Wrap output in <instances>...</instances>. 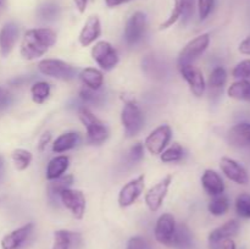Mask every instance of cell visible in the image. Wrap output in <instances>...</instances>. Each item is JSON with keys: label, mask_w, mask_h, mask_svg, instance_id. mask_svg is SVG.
<instances>
[{"label": "cell", "mask_w": 250, "mask_h": 249, "mask_svg": "<svg viewBox=\"0 0 250 249\" xmlns=\"http://www.w3.org/2000/svg\"><path fill=\"white\" fill-rule=\"evenodd\" d=\"M55 32L51 28H32L23 34L20 53L26 60H34L43 56L56 43Z\"/></svg>", "instance_id": "1"}, {"label": "cell", "mask_w": 250, "mask_h": 249, "mask_svg": "<svg viewBox=\"0 0 250 249\" xmlns=\"http://www.w3.org/2000/svg\"><path fill=\"white\" fill-rule=\"evenodd\" d=\"M81 122L87 129V141L92 145H100L109 138V129L89 109L81 107L78 111Z\"/></svg>", "instance_id": "2"}, {"label": "cell", "mask_w": 250, "mask_h": 249, "mask_svg": "<svg viewBox=\"0 0 250 249\" xmlns=\"http://www.w3.org/2000/svg\"><path fill=\"white\" fill-rule=\"evenodd\" d=\"M121 122L127 137H134L144 126V115L133 100H127L121 111Z\"/></svg>", "instance_id": "3"}, {"label": "cell", "mask_w": 250, "mask_h": 249, "mask_svg": "<svg viewBox=\"0 0 250 249\" xmlns=\"http://www.w3.org/2000/svg\"><path fill=\"white\" fill-rule=\"evenodd\" d=\"M39 72L60 81H71L76 77V70L72 65L59 59H44L38 63Z\"/></svg>", "instance_id": "4"}, {"label": "cell", "mask_w": 250, "mask_h": 249, "mask_svg": "<svg viewBox=\"0 0 250 249\" xmlns=\"http://www.w3.org/2000/svg\"><path fill=\"white\" fill-rule=\"evenodd\" d=\"M90 54H92L93 60L104 71H111L112 68L116 67L120 61L117 50L111 43L106 41L97 42L92 48Z\"/></svg>", "instance_id": "5"}, {"label": "cell", "mask_w": 250, "mask_h": 249, "mask_svg": "<svg viewBox=\"0 0 250 249\" xmlns=\"http://www.w3.org/2000/svg\"><path fill=\"white\" fill-rule=\"evenodd\" d=\"M210 44V34L204 33L200 36L195 37L194 39L188 42L183 49L181 50L180 55H178V65H183V63H192L193 61L197 60L199 56H202L205 53Z\"/></svg>", "instance_id": "6"}, {"label": "cell", "mask_w": 250, "mask_h": 249, "mask_svg": "<svg viewBox=\"0 0 250 249\" xmlns=\"http://www.w3.org/2000/svg\"><path fill=\"white\" fill-rule=\"evenodd\" d=\"M172 131L168 124H161L148 134L144 141V146L151 155H160L170 143Z\"/></svg>", "instance_id": "7"}, {"label": "cell", "mask_w": 250, "mask_h": 249, "mask_svg": "<svg viewBox=\"0 0 250 249\" xmlns=\"http://www.w3.org/2000/svg\"><path fill=\"white\" fill-rule=\"evenodd\" d=\"M146 16L144 12L137 11L127 20L125 27V41L128 45H136L143 39L146 31Z\"/></svg>", "instance_id": "8"}, {"label": "cell", "mask_w": 250, "mask_h": 249, "mask_svg": "<svg viewBox=\"0 0 250 249\" xmlns=\"http://www.w3.org/2000/svg\"><path fill=\"white\" fill-rule=\"evenodd\" d=\"M59 199L66 209L70 210L75 219H83L85 212V197L82 190L67 188L60 193Z\"/></svg>", "instance_id": "9"}, {"label": "cell", "mask_w": 250, "mask_h": 249, "mask_svg": "<svg viewBox=\"0 0 250 249\" xmlns=\"http://www.w3.org/2000/svg\"><path fill=\"white\" fill-rule=\"evenodd\" d=\"M171 182H172V176L167 175L159 181L156 185H154L148 192L144 195V200H146V207L149 210L153 212L158 211L163 205L164 200H165L166 195L168 193V188H170Z\"/></svg>", "instance_id": "10"}, {"label": "cell", "mask_w": 250, "mask_h": 249, "mask_svg": "<svg viewBox=\"0 0 250 249\" xmlns=\"http://www.w3.org/2000/svg\"><path fill=\"white\" fill-rule=\"evenodd\" d=\"M144 187H146V176L144 175L138 176V177L127 182L119 193L117 203H119L120 207L127 208L133 205L143 193Z\"/></svg>", "instance_id": "11"}, {"label": "cell", "mask_w": 250, "mask_h": 249, "mask_svg": "<svg viewBox=\"0 0 250 249\" xmlns=\"http://www.w3.org/2000/svg\"><path fill=\"white\" fill-rule=\"evenodd\" d=\"M178 70H180L181 76L186 80L190 88V92L193 95L197 98H200L205 92V78L203 76V72L198 67L193 66L192 63H183V65H178Z\"/></svg>", "instance_id": "12"}, {"label": "cell", "mask_w": 250, "mask_h": 249, "mask_svg": "<svg viewBox=\"0 0 250 249\" xmlns=\"http://www.w3.org/2000/svg\"><path fill=\"white\" fill-rule=\"evenodd\" d=\"M176 228H177V225H176V220L173 215L168 214V212L163 214L156 221L155 231H154L155 239L160 244L171 247L176 233Z\"/></svg>", "instance_id": "13"}, {"label": "cell", "mask_w": 250, "mask_h": 249, "mask_svg": "<svg viewBox=\"0 0 250 249\" xmlns=\"http://www.w3.org/2000/svg\"><path fill=\"white\" fill-rule=\"evenodd\" d=\"M220 168L224 172V175L229 180H231L232 182L241 186H246L249 183L248 172H247L246 168L238 161L233 160L231 158H227V156H224L220 160Z\"/></svg>", "instance_id": "14"}, {"label": "cell", "mask_w": 250, "mask_h": 249, "mask_svg": "<svg viewBox=\"0 0 250 249\" xmlns=\"http://www.w3.org/2000/svg\"><path fill=\"white\" fill-rule=\"evenodd\" d=\"M34 225L32 222L23 225V226L19 227V228L14 229L10 232L9 234L2 238L1 241V248L2 249H20L31 237L32 232H33Z\"/></svg>", "instance_id": "15"}, {"label": "cell", "mask_w": 250, "mask_h": 249, "mask_svg": "<svg viewBox=\"0 0 250 249\" xmlns=\"http://www.w3.org/2000/svg\"><path fill=\"white\" fill-rule=\"evenodd\" d=\"M83 244L82 234L68 229L54 232V243L51 249H81Z\"/></svg>", "instance_id": "16"}, {"label": "cell", "mask_w": 250, "mask_h": 249, "mask_svg": "<svg viewBox=\"0 0 250 249\" xmlns=\"http://www.w3.org/2000/svg\"><path fill=\"white\" fill-rule=\"evenodd\" d=\"M102 34V24H100L99 17L93 15L89 16L85 21V23L83 24L82 29L80 32V37H78V41H80L81 45L82 46H89L93 43H95L98 38Z\"/></svg>", "instance_id": "17"}, {"label": "cell", "mask_w": 250, "mask_h": 249, "mask_svg": "<svg viewBox=\"0 0 250 249\" xmlns=\"http://www.w3.org/2000/svg\"><path fill=\"white\" fill-rule=\"evenodd\" d=\"M19 27L14 22L5 23L0 29V53L2 56H7L11 53L19 38Z\"/></svg>", "instance_id": "18"}, {"label": "cell", "mask_w": 250, "mask_h": 249, "mask_svg": "<svg viewBox=\"0 0 250 249\" xmlns=\"http://www.w3.org/2000/svg\"><path fill=\"white\" fill-rule=\"evenodd\" d=\"M202 186L205 192L211 195V197L221 195L225 192V182L222 177L216 171L210 170V168L205 170L204 173H203Z\"/></svg>", "instance_id": "19"}, {"label": "cell", "mask_w": 250, "mask_h": 249, "mask_svg": "<svg viewBox=\"0 0 250 249\" xmlns=\"http://www.w3.org/2000/svg\"><path fill=\"white\" fill-rule=\"evenodd\" d=\"M227 139L232 145H250V124L243 122V124H238L232 127L227 133Z\"/></svg>", "instance_id": "20"}, {"label": "cell", "mask_w": 250, "mask_h": 249, "mask_svg": "<svg viewBox=\"0 0 250 249\" xmlns=\"http://www.w3.org/2000/svg\"><path fill=\"white\" fill-rule=\"evenodd\" d=\"M80 78L85 88L99 90L104 85V75L100 70L94 67H85L81 71Z\"/></svg>", "instance_id": "21"}, {"label": "cell", "mask_w": 250, "mask_h": 249, "mask_svg": "<svg viewBox=\"0 0 250 249\" xmlns=\"http://www.w3.org/2000/svg\"><path fill=\"white\" fill-rule=\"evenodd\" d=\"M70 165V158L66 155H58L51 159L46 166L45 177L48 181H53L60 176L65 175Z\"/></svg>", "instance_id": "22"}, {"label": "cell", "mask_w": 250, "mask_h": 249, "mask_svg": "<svg viewBox=\"0 0 250 249\" xmlns=\"http://www.w3.org/2000/svg\"><path fill=\"white\" fill-rule=\"evenodd\" d=\"M239 231V222L237 220H229V221L225 222L220 227L215 228L214 231L210 232L209 234V244L215 243V242L220 241V239L225 238H232V237L237 236Z\"/></svg>", "instance_id": "23"}, {"label": "cell", "mask_w": 250, "mask_h": 249, "mask_svg": "<svg viewBox=\"0 0 250 249\" xmlns=\"http://www.w3.org/2000/svg\"><path fill=\"white\" fill-rule=\"evenodd\" d=\"M73 181H75V177H73V175H70V173L60 176V177L55 178L53 181H49L46 190H48V195L50 198V200L58 202L59 197H60V193L62 190L70 188L73 185Z\"/></svg>", "instance_id": "24"}, {"label": "cell", "mask_w": 250, "mask_h": 249, "mask_svg": "<svg viewBox=\"0 0 250 249\" xmlns=\"http://www.w3.org/2000/svg\"><path fill=\"white\" fill-rule=\"evenodd\" d=\"M80 142V134L77 132H66L60 134L53 143V151L56 154L65 153L75 148Z\"/></svg>", "instance_id": "25"}, {"label": "cell", "mask_w": 250, "mask_h": 249, "mask_svg": "<svg viewBox=\"0 0 250 249\" xmlns=\"http://www.w3.org/2000/svg\"><path fill=\"white\" fill-rule=\"evenodd\" d=\"M176 249H193L194 248V242L190 229L186 225H178L176 228L175 237H173L172 246Z\"/></svg>", "instance_id": "26"}, {"label": "cell", "mask_w": 250, "mask_h": 249, "mask_svg": "<svg viewBox=\"0 0 250 249\" xmlns=\"http://www.w3.org/2000/svg\"><path fill=\"white\" fill-rule=\"evenodd\" d=\"M227 94L232 99L250 102V81L238 80L233 82L227 89Z\"/></svg>", "instance_id": "27"}, {"label": "cell", "mask_w": 250, "mask_h": 249, "mask_svg": "<svg viewBox=\"0 0 250 249\" xmlns=\"http://www.w3.org/2000/svg\"><path fill=\"white\" fill-rule=\"evenodd\" d=\"M50 84L45 81H38V82L33 83L31 85L32 100L38 105L43 104L50 97Z\"/></svg>", "instance_id": "28"}, {"label": "cell", "mask_w": 250, "mask_h": 249, "mask_svg": "<svg viewBox=\"0 0 250 249\" xmlns=\"http://www.w3.org/2000/svg\"><path fill=\"white\" fill-rule=\"evenodd\" d=\"M208 209H209L210 214L215 215V216H222V215L226 214L229 209V198L224 194L212 197L209 205H208Z\"/></svg>", "instance_id": "29"}, {"label": "cell", "mask_w": 250, "mask_h": 249, "mask_svg": "<svg viewBox=\"0 0 250 249\" xmlns=\"http://www.w3.org/2000/svg\"><path fill=\"white\" fill-rule=\"evenodd\" d=\"M80 99L84 104L94 105V106H102L105 102V94L99 90H93L89 88H83L80 92Z\"/></svg>", "instance_id": "30"}, {"label": "cell", "mask_w": 250, "mask_h": 249, "mask_svg": "<svg viewBox=\"0 0 250 249\" xmlns=\"http://www.w3.org/2000/svg\"><path fill=\"white\" fill-rule=\"evenodd\" d=\"M12 161H14L15 167L19 171H23L31 165L32 160H33V155L29 150L26 149H15L11 154Z\"/></svg>", "instance_id": "31"}, {"label": "cell", "mask_w": 250, "mask_h": 249, "mask_svg": "<svg viewBox=\"0 0 250 249\" xmlns=\"http://www.w3.org/2000/svg\"><path fill=\"white\" fill-rule=\"evenodd\" d=\"M60 14V7L55 2H44L37 10V15L43 21H54Z\"/></svg>", "instance_id": "32"}, {"label": "cell", "mask_w": 250, "mask_h": 249, "mask_svg": "<svg viewBox=\"0 0 250 249\" xmlns=\"http://www.w3.org/2000/svg\"><path fill=\"white\" fill-rule=\"evenodd\" d=\"M185 155V150L183 146L178 143H173L172 145L168 146L167 149L160 154V159L163 163H177Z\"/></svg>", "instance_id": "33"}, {"label": "cell", "mask_w": 250, "mask_h": 249, "mask_svg": "<svg viewBox=\"0 0 250 249\" xmlns=\"http://www.w3.org/2000/svg\"><path fill=\"white\" fill-rule=\"evenodd\" d=\"M227 82V72L222 66H217L209 76V85L212 89H221Z\"/></svg>", "instance_id": "34"}, {"label": "cell", "mask_w": 250, "mask_h": 249, "mask_svg": "<svg viewBox=\"0 0 250 249\" xmlns=\"http://www.w3.org/2000/svg\"><path fill=\"white\" fill-rule=\"evenodd\" d=\"M236 211L239 216L250 219V194L242 193L236 199Z\"/></svg>", "instance_id": "35"}, {"label": "cell", "mask_w": 250, "mask_h": 249, "mask_svg": "<svg viewBox=\"0 0 250 249\" xmlns=\"http://www.w3.org/2000/svg\"><path fill=\"white\" fill-rule=\"evenodd\" d=\"M232 76L237 80H250V59L242 60L241 62L234 66L232 71Z\"/></svg>", "instance_id": "36"}, {"label": "cell", "mask_w": 250, "mask_h": 249, "mask_svg": "<svg viewBox=\"0 0 250 249\" xmlns=\"http://www.w3.org/2000/svg\"><path fill=\"white\" fill-rule=\"evenodd\" d=\"M181 16H182V5H181V0H175V5H173L171 15L164 23L160 24V29H166L168 28V27L172 26V24H175L176 22L181 19Z\"/></svg>", "instance_id": "37"}, {"label": "cell", "mask_w": 250, "mask_h": 249, "mask_svg": "<svg viewBox=\"0 0 250 249\" xmlns=\"http://www.w3.org/2000/svg\"><path fill=\"white\" fill-rule=\"evenodd\" d=\"M181 5H182V16L181 17L183 20V23L187 24L194 15L195 0H181Z\"/></svg>", "instance_id": "38"}, {"label": "cell", "mask_w": 250, "mask_h": 249, "mask_svg": "<svg viewBox=\"0 0 250 249\" xmlns=\"http://www.w3.org/2000/svg\"><path fill=\"white\" fill-rule=\"evenodd\" d=\"M144 158V144L142 143H136L131 149H129L128 153V160L129 163L137 164Z\"/></svg>", "instance_id": "39"}, {"label": "cell", "mask_w": 250, "mask_h": 249, "mask_svg": "<svg viewBox=\"0 0 250 249\" xmlns=\"http://www.w3.org/2000/svg\"><path fill=\"white\" fill-rule=\"evenodd\" d=\"M214 9V0H198V12H199V19L205 20Z\"/></svg>", "instance_id": "40"}, {"label": "cell", "mask_w": 250, "mask_h": 249, "mask_svg": "<svg viewBox=\"0 0 250 249\" xmlns=\"http://www.w3.org/2000/svg\"><path fill=\"white\" fill-rule=\"evenodd\" d=\"M126 249H151V247L148 243V241L144 239L143 237L136 236L129 239Z\"/></svg>", "instance_id": "41"}, {"label": "cell", "mask_w": 250, "mask_h": 249, "mask_svg": "<svg viewBox=\"0 0 250 249\" xmlns=\"http://www.w3.org/2000/svg\"><path fill=\"white\" fill-rule=\"evenodd\" d=\"M211 249H236V243L232 238H225L220 239V241L215 242V243L210 244Z\"/></svg>", "instance_id": "42"}, {"label": "cell", "mask_w": 250, "mask_h": 249, "mask_svg": "<svg viewBox=\"0 0 250 249\" xmlns=\"http://www.w3.org/2000/svg\"><path fill=\"white\" fill-rule=\"evenodd\" d=\"M238 50L239 53L244 54V55H250V36L241 42V44L238 46Z\"/></svg>", "instance_id": "43"}, {"label": "cell", "mask_w": 250, "mask_h": 249, "mask_svg": "<svg viewBox=\"0 0 250 249\" xmlns=\"http://www.w3.org/2000/svg\"><path fill=\"white\" fill-rule=\"evenodd\" d=\"M50 139H51L50 132H44V133L42 134L41 139H39V150H44V148L48 145Z\"/></svg>", "instance_id": "44"}, {"label": "cell", "mask_w": 250, "mask_h": 249, "mask_svg": "<svg viewBox=\"0 0 250 249\" xmlns=\"http://www.w3.org/2000/svg\"><path fill=\"white\" fill-rule=\"evenodd\" d=\"M10 102V94L4 89V88L0 87V107L6 106Z\"/></svg>", "instance_id": "45"}, {"label": "cell", "mask_w": 250, "mask_h": 249, "mask_svg": "<svg viewBox=\"0 0 250 249\" xmlns=\"http://www.w3.org/2000/svg\"><path fill=\"white\" fill-rule=\"evenodd\" d=\"M131 1V0H105V4L109 7H116L119 5L126 4V2Z\"/></svg>", "instance_id": "46"}, {"label": "cell", "mask_w": 250, "mask_h": 249, "mask_svg": "<svg viewBox=\"0 0 250 249\" xmlns=\"http://www.w3.org/2000/svg\"><path fill=\"white\" fill-rule=\"evenodd\" d=\"M77 6L78 11L80 12H84L85 9H87V5H88V0H73Z\"/></svg>", "instance_id": "47"}, {"label": "cell", "mask_w": 250, "mask_h": 249, "mask_svg": "<svg viewBox=\"0 0 250 249\" xmlns=\"http://www.w3.org/2000/svg\"><path fill=\"white\" fill-rule=\"evenodd\" d=\"M2 170H4V159H2V156L0 155V176H1Z\"/></svg>", "instance_id": "48"}, {"label": "cell", "mask_w": 250, "mask_h": 249, "mask_svg": "<svg viewBox=\"0 0 250 249\" xmlns=\"http://www.w3.org/2000/svg\"><path fill=\"white\" fill-rule=\"evenodd\" d=\"M1 6H2V1H0V9H1Z\"/></svg>", "instance_id": "49"}, {"label": "cell", "mask_w": 250, "mask_h": 249, "mask_svg": "<svg viewBox=\"0 0 250 249\" xmlns=\"http://www.w3.org/2000/svg\"><path fill=\"white\" fill-rule=\"evenodd\" d=\"M0 1H4V0H0Z\"/></svg>", "instance_id": "50"}]
</instances>
